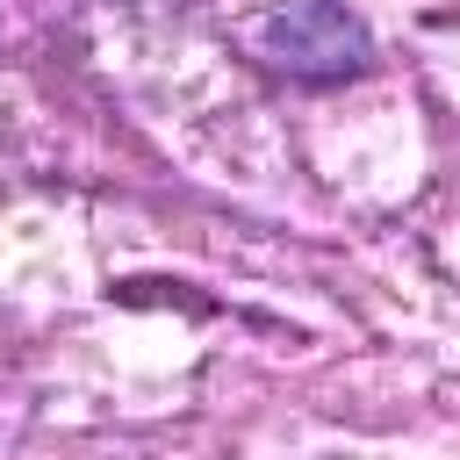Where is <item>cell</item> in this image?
I'll return each mask as SVG.
<instances>
[{"instance_id":"6da1fadb","label":"cell","mask_w":460,"mask_h":460,"mask_svg":"<svg viewBox=\"0 0 460 460\" xmlns=\"http://www.w3.org/2000/svg\"><path fill=\"white\" fill-rule=\"evenodd\" d=\"M266 58L295 79H338L367 65V29L331 0H288L266 14Z\"/></svg>"}]
</instances>
